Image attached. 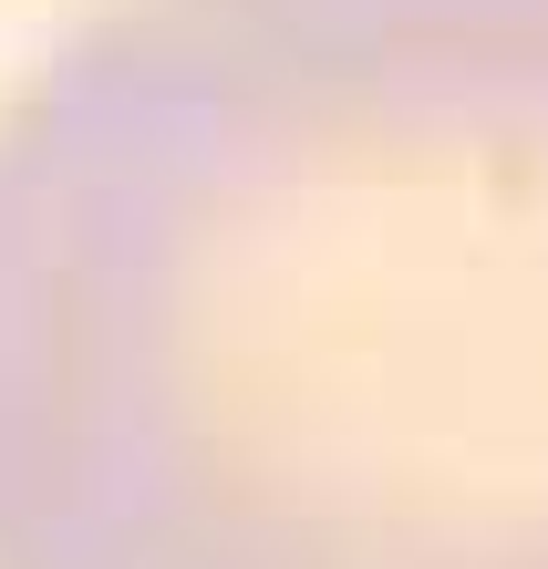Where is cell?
Masks as SVG:
<instances>
[{
  "label": "cell",
  "instance_id": "obj_1",
  "mask_svg": "<svg viewBox=\"0 0 548 569\" xmlns=\"http://www.w3.org/2000/svg\"><path fill=\"white\" fill-rule=\"evenodd\" d=\"M0 569H548V0H104L0 93Z\"/></svg>",
  "mask_w": 548,
  "mask_h": 569
}]
</instances>
